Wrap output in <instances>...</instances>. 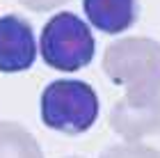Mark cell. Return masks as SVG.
<instances>
[{
    "instance_id": "obj_1",
    "label": "cell",
    "mask_w": 160,
    "mask_h": 158,
    "mask_svg": "<svg viewBox=\"0 0 160 158\" xmlns=\"http://www.w3.org/2000/svg\"><path fill=\"white\" fill-rule=\"evenodd\" d=\"M103 74L128 99L160 96V41L151 37H123L103 53Z\"/></svg>"
},
{
    "instance_id": "obj_2",
    "label": "cell",
    "mask_w": 160,
    "mask_h": 158,
    "mask_svg": "<svg viewBox=\"0 0 160 158\" xmlns=\"http://www.w3.org/2000/svg\"><path fill=\"white\" fill-rule=\"evenodd\" d=\"M101 112L98 94L89 83L76 78H60L48 83L39 99L43 126L64 135L87 133Z\"/></svg>"
},
{
    "instance_id": "obj_3",
    "label": "cell",
    "mask_w": 160,
    "mask_h": 158,
    "mask_svg": "<svg viewBox=\"0 0 160 158\" xmlns=\"http://www.w3.org/2000/svg\"><path fill=\"white\" fill-rule=\"evenodd\" d=\"M94 53L96 39L92 34V28L73 12H57L41 28L39 55L50 69L73 74L89 67Z\"/></svg>"
},
{
    "instance_id": "obj_4",
    "label": "cell",
    "mask_w": 160,
    "mask_h": 158,
    "mask_svg": "<svg viewBox=\"0 0 160 158\" xmlns=\"http://www.w3.org/2000/svg\"><path fill=\"white\" fill-rule=\"evenodd\" d=\"M112 131L130 145L160 154V96L128 99L121 96L110 110Z\"/></svg>"
},
{
    "instance_id": "obj_5",
    "label": "cell",
    "mask_w": 160,
    "mask_h": 158,
    "mask_svg": "<svg viewBox=\"0 0 160 158\" xmlns=\"http://www.w3.org/2000/svg\"><path fill=\"white\" fill-rule=\"evenodd\" d=\"M34 30L16 14L0 16V74H23L37 60Z\"/></svg>"
},
{
    "instance_id": "obj_6",
    "label": "cell",
    "mask_w": 160,
    "mask_h": 158,
    "mask_svg": "<svg viewBox=\"0 0 160 158\" xmlns=\"http://www.w3.org/2000/svg\"><path fill=\"white\" fill-rule=\"evenodd\" d=\"M82 12L92 28L103 34H121L137 21V0H82Z\"/></svg>"
},
{
    "instance_id": "obj_7",
    "label": "cell",
    "mask_w": 160,
    "mask_h": 158,
    "mask_svg": "<svg viewBox=\"0 0 160 158\" xmlns=\"http://www.w3.org/2000/svg\"><path fill=\"white\" fill-rule=\"evenodd\" d=\"M0 158H43V149L18 121H0Z\"/></svg>"
},
{
    "instance_id": "obj_8",
    "label": "cell",
    "mask_w": 160,
    "mask_h": 158,
    "mask_svg": "<svg viewBox=\"0 0 160 158\" xmlns=\"http://www.w3.org/2000/svg\"><path fill=\"white\" fill-rule=\"evenodd\" d=\"M101 158H160V154L151 151L147 147H140V145H130V142H123V145H114V147H108Z\"/></svg>"
},
{
    "instance_id": "obj_9",
    "label": "cell",
    "mask_w": 160,
    "mask_h": 158,
    "mask_svg": "<svg viewBox=\"0 0 160 158\" xmlns=\"http://www.w3.org/2000/svg\"><path fill=\"white\" fill-rule=\"evenodd\" d=\"M67 3L69 0H18V5H23L30 12H53Z\"/></svg>"
},
{
    "instance_id": "obj_10",
    "label": "cell",
    "mask_w": 160,
    "mask_h": 158,
    "mask_svg": "<svg viewBox=\"0 0 160 158\" xmlns=\"http://www.w3.org/2000/svg\"><path fill=\"white\" fill-rule=\"evenodd\" d=\"M64 158H82V156H64Z\"/></svg>"
}]
</instances>
